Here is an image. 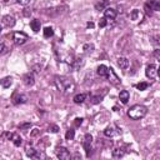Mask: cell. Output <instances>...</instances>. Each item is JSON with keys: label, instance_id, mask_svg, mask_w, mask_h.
I'll return each instance as SVG.
<instances>
[{"label": "cell", "instance_id": "1", "mask_svg": "<svg viewBox=\"0 0 160 160\" xmlns=\"http://www.w3.org/2000/svg\"><path fill=\"white\" fill-rule=\"evenodd\" d=\"M55 84L58 86V89L64 94H70L74 91V83L72 79L64 78V76H56L55 78Z\"/></svg>", "mask_w": 160, "mask_h": 160}, {"label": "cell", "instance_id": "2", "mask_svg": "<svg viewBox=\"0 0 160 160\" xmlns=\"http://www.w3.org/2000/svg\"><path fill=\"white\" fill-rule=\"evenodd\" d=\"M148 114V109L146 106L144 105H140V104H136V105H133L132 108L128 110V116L130 119L133 120H140Z\"/></svg>", "mask_w": 160, "mask_h": 160}, {"label": "cell", "instance_id": "3", "mask_svg": "<svg viewBox=\"0 0 160 160\" xmlns=\"http://www.w3.org/2000/svg\"><path fill=\"white\" fill-rule=\"evenodd\" d=\"M13 40L16 45H23L26 43L28 35L25 33H21V31H15V33H13Z\"/></svg>", "mask_w": 160, "mask_h": 160}, {"label": "cell", "instance_id": "4", "mask_svg": "<svg viewBox=\"0 0 160 160\" xmlns=\"http://www.w3.org/2000/svg\"><path fill=\"white\" fill-rule=\"evenodd\" d=\"M56 156L60 160H69L70 158H72L69 150L66 149V148H64V146H60V148H58L56 149Z\"/></svg>", "mask_w": 160, "mask_h": 160}, {"label": "cell", "instance_id": "5", "mask_svg": "<svg viewBox=\"0 0 160 160\" xmlns=\"http://www.w3.org/2000/svg\"><path fill=\"white\" fill-rule=\"evenodd\" d=\"M108 78H109V81L113 85H115V86H119L120 85V79H119V76L115 74V72H114V69H113V68L109 69Z\"/></svg>", "mask_w": 160, "mask_h": 160}, {"label": "cell", "instance_id": "6", "mask_svg": "<svg viewBox=\"0 0 160 160\" xmlns=\"http://www.w3.org/2000/svg\"><path fill=\"white\" fill-rule=\"evenodd\" d=\"M1 24H3L4 28H13L15 25L14 16H11V15H4L3 16V20H1Z\"/></svg>", "mask_w": 160, "mask_h": 160}, {"label": "cell", "instance_id": "7", "mask_svg": "<svg viewBox=\"0 0 160 160\" xmlns=\"http://www.w3.org/2000/svg\"><path fill=\"white\" fill-rule=\"evenodd\" d=\"M130 18H132V20L135 21V23H139L143 20V18H144V14H143V11L139 10V9H134L132 13H130Z\"/></svg>", "mask_w": 160, "mask_h": 160}, {"label": "cell", "instance_id": "8", "mask_svg": "<svg viewBox=\"0 0 160 160\" xmlns=\"http://www.w3.org/2000/svg\"><path fill=\"white\" fill-rule=\"evenodd\" d=\"M145 74H146V76L149 79H154L156 76V74H158V69H156V66L154 64H150V65H148L146 66V70H145Z\"/></svg>", "mask_w": 160, "mask_h": 160}, {"label": "cell", "instance_id": "9", "mask_svg": "<svg viewBox=\"0 0 160 160\" xmlns=\"http://www.w3.org/2000/svg\"><path fill=\"white\" fill-rule=\"evenodd\" d=\"M104 16L106 19H110V20H114L116 18V10L113 9V8H106L104 10Z\"/></svg>", "mask_w": 160, "mask_h": 160}, {"label": "cell", "instance_id": "10", "mask_svg": "<svg viewBox=\"0 0 160 160\" xmlns=\"http://www.w3.org/2000/svg\"><path fill=\"white\" fill-rule=\"evenodd\" d=\"M23 80H24V84L26 86H31L34 85V83H35V79H34V75L30 74V73H28L24 75V78H23Z\"/></svg>", "mask_w": 160, "mask_h": 160}, {"label": "cell", "instance_id": "11", "mask_svg": "<svg viewBox=\"0 0 160 160\" xmlns=\"http://www.w3.org/2000/svg\"><path fill=\"white\" fill-rule=\"evenodd\" d=\"M40 26H41L40 20H38V19H33V20L30 21V28H31V30H33L34 33H38V31L40 30Z\"/></svg>", "mask_w": 160, "mask_h": 160}, {"label": "cell", "instance_id": "12", "mask_svg": "<svg viewBox=\"0 0 160 160\" xmlns=\"http://www.w3.org/2000/svg\"><path fill=\"white\" fill-rule=\"evenodd\" d=\"M98 75L103 76V78H105V76H108V73H109V69L105 66V65H99L98 66Z\"/></svg>", "mask_w": 160, "mask_h": 160}, {"label": "cell", "instance_id": "13", "mask_svg": "<svg viewBox=\"0 0 160 160\" xmlns=\"http://www.w3.org/2000/svg\"><path fill=\"white\" fill-rule=\"evenodd\" d=\"M129 98H130V95H129V91H128V90H121V91H120L119 99L121 100L123 104H126V103L129 102Z\"/></svg>", "mask_w": 160, "mask_h": 160}, {"label": "cell", "instance_id": "14", "mask_svg": "<svg viewBox=\"0 0 160 160\" xmlns=\"http://www.w3.org/2000/svg\"><path fill=\"white\" fill-rule=\"evenodd\" d=\"M148 5L154 10V11H160V0H151L148 3Z\"/></svg>", "mask_w": 160, "mask_h": 160}, {"label": "cell", "instance_id": "15", "mask_svg": "<svg viewBox=\"0 0 160 160\" xmlns=\"http://www.w3.org/2000/svg\"><path fill=\"white\" fill-rule=\"evenodd\" d=\"M118 65H119V68H121V69H126L128 66H129V60L126 58H119L118 59Z\"/></svg>", "mask_w": 160, "mask_h": 160}, {"label": "cell", "instance_id": "16", "mask_svg": "<svg viewBox=\"0 0 160 160\" xmlns=\"http://www.w3.org/2000/svg\"><path fill=\"white\" fill-rule=\"evenodd\" d=\"M109 5V0H102V1H99V3H96L95 4V9L96 10H104V9H106V7Z\"/></svg>", "mask_w": 160, "mask_h": 160}, {"label": "cell", "instance_id": "17", "mask_svg": "<svg viewBox=\"0 0 160 160\" xmlns=\"http://www.w3.org/2000/svg\"><path fill=\"white\" fill-rule=\"evenodd\" d=\"M86 99V94H78V95L74 96V103L75 104H81L84 103Z\"/></svg>", "mask_w": 160, "mask_h": 160}, {"label": "cell", "instance_id": "18", "mask_svg": "<svg viewBox=\"0 0 160 160\" xmlns=\"http://www.w3.org/2000/svg\"><path fill=\"white\" fill-rule=\"evenodd\" d=\"M115 128L114 126H108L105 130H104V134H105V136H108V138H113L115 134H116V132L114 130Z\"/></svg>", "mask_w": 160, "mask_h": 160}, {"label": "cell", "instance_id": "19", "mask_svg": "<svg viewBox=\"0 0 160 160\" xmlns=\"http://www.w3.org/2000/svg\"><path fill=\"white\" fill-rule=\"evenodd\" d=\"M28 98L25 95H18V96H14V103L15 104H24L26 103Z\"/></svg>", "mask_w": 160, "mask_h": 160}, {"label": "cell", "instance_id": "20", "mask_svg": "<svg viewBox=\"0 0 160 160\" xmlns=\"http://www.w3.org/2000/svg\"><path fill=\"white\" fill-rule=\"evenodd\" d=\"M111 155H113V158L119 159V158H121L124 155V151L121 149H119V148H116V149H114V150L111 151Z\"/></svg>", "mask_w": 160, "mask_h": 160}, {"label": "cell", "instance_id": "21", "mask_svg": "<svg viewBox=\"0 0 160 160\" xmlns=\"http://www.w3.org/2000/svg\"><path fill=\"white\" fill-rule=\"evenodd\" d=\"M11 83H13V79H11L10 76H7V78H4V79L1 80V86H3L4 89H7V88H9V86L11 85Z\"/></svg>", "mask_w": 160, "mask_h": 160}, {"label": "cell", "instance_id": "22", "mask_svg": "<svg viewBox=\"0 0 160 160\" xmlns=\"http://www.w3.org/2000/svg\"><path fill=\"white\" fill-rule=\"evenodd\" d=\"M37 154H38V151L35 150L34 148L26 146V155H28L29 158H35V156H37Z\"/></svg>", "mask_w": 160, "mask_h": 160}, {"label": "cell", "instance_id": "23", "mask_svg": "<svg viewBox=\"0 0 160 160\" xmlns=\"http://www.w3.org/2000/svg\"><path fill=\"white\" fill-rule=\"evenodd\" d=\"M11 140H13V143L15 146H20L21 145V138L18 134H13V138H11Z\"/></svg>", "mask_w": 160, "mask_h": 160}, {"label": "cell", "instance_id": "24", "mask_svg": "<svg viewBox=\"0 0 160 160\" xmlns=\"http://www.w3.org/2000/svg\"><path fill=\"white\" fill-rule=\"evenodd\" d=\"M53 35H54V30H53V28H45L44 29V37L45 38H51Z\"/></svg>", "mask_w": 160, "mask_h": 160}, {"label": "cell", "instance_id": "25", "mask_svg": "<svg viewBox=\"0 0 160 160\" xmlns=\"http://www.w3.org/2000/svg\"><path fill=\"white\" fill-rule=\"evenodd\" d=\"M74 136H75V132L73 129H70V130H68V132H66V134H65V139H66V140H73Z\"/></svg>", "mask_w": 160, "mask_h": 160}, {"label": "cell", "instance_id": "26", "mask_svg": "<svg viewBox=\"0 0 160 160\" xmlns=\"http://www.w3.org/2000/svg\"><path fill=\"white\" fill-rule=\"evenodd\" d=\"M149 86V84H148V83H139L138 85H136V89H138V90H140V91H143V90H145V89Z\"/></svg>", "mask_w": 160, "mask_h": 160}, {"label": "cell", "instance_id": "27", "mask_svg": "<svg viewBox=\"0 0 160 160\" xmlns=\"http://www.w3.org/2000/svg\"><path fill=\"white\" fill-rule=\"evenodd\" d=\"M84 50H85L86 54H89V53H91L94 50V45L93 44H85L84 45Z\"/></svg>", "mask_w": 160, "mask_h": 160}, {"label": "cell", "instance_id": "28", "mask_svg": "<svg viewBox=\"0 0 160 160\" xmlns=\"http://www.w3.org/2000/svg\"><path fill=\"white\" fill-rule=\"evenodd\" d=\"M106 24H108V21H106V18L104 16V18H102V19H100V21H99V26H100V28H105Z\"/></svg>", "mask_w": 160, "mask_h": 160}, {"label": "cell", "instance_id": "29", "mask_svg": "<svg viewBox=\"0 0 160 160\" xmlns=\"http://www.w3.org/2000/svg\"><path fill=\"white\" fill-rule=\"evenodd\" d=\"M81 124H83V118H76L75 121H74V125H75L76 128H78V126H80V125H81Z\"/></svg>", "mask_w": 160, "mask_h": 160}, {"label": "cell", "instance_id": "30", "mask_svg": "<svg viewBox=\"0 0 160 160\" xmlns=\"http://www.w3.org/2000/svg\"><path fill=\"white\" fill-rule=\"evenodd\" d=\"M154 58H155L156 59V60L160 63V49H158V50H154Z\"/></svg>", "mask_w": 160, "mask_h": 160}, {"label": "cell", "instance_id": "31", "mask_svg": "<svg viewBox=\"0 0 160 160\" xmlns=\"http://www.w3.org/2000/svg\"><path fill=\"white\" fill-rule=\"evenodd\" d=\"M84 141H86V143H91V141H93V136H91L90 134H85Z\"/></svg>", "mask_w": 160, "mask_h": 160}, {"label": "cell", "instance_id": "32", "mask_svg": "<svg viewBox=\"0 0 160 160\" xmlns=\"http://www.w3.org/2000/svg\"><path fill=\"white\" fill-rule=\"evenodd\" d=\"M145 11H146V14L149 15V16H150V15L153 14V9H151V8L149 7V5H148V3L145 4Z\"/></svg>", "mask_w": 160, "mask_h": 160}, {"label": "cell", "instance_id": "33", "mask_svg": "<svg viewBox=\"0 0 160 160\" xmlns=\"http://www.w3.org/2000/svg\"><path fill=\"white\" fill-rule=\"evenodd\" d=\"M49 132H51V133H58V132H59V128H58L56 125H51V126L49 128Z\"/></svg>", "mask_w": 160, "mask_h": 160}, {"label": "cell", "instance_id": "34", "mask_svg": "<svg viewBox=\"0 0 160 160\" xmlns=\"http://www.w3.org/2000/svg\"><path fill=\"white\" fill-rule=\"evenodd\" d=\"M16 1L19 3L20 5H24V7H25V5H28L29 3H30V0H16Z\"/></svg>", "mask_w": 160, "mask_h": 160}, {"label": "cell", "instance_id": "35", "mask_svg": "<svg viewBox=\"0 0 160 160\" xmlns=\"http://www.w3.org/2000/svg\"><path fill=\"white\" fill-rule=\"evenodd\" d=\"M31 126L30 123H26V124H23V125H20V129H29Z\"/></svg>", "mask_w": 160, "mask_h": 160}, {"label": "cell", "instance_id": "36", "mask_svg": "<svg viewBox=\"0 0 160 160\" xmlns=\"http://www.w3.org/2000/svg\"><path fill=\"white\" fill-rule=\"evenodd\" d=\"M0 49H1V54H4V53L7 51V50H5V45H4V44L0 45Z\"/></svg>", "mask_w": 160, "mask_h": 160}, {"label": "cell", "instance_id": "37", "mask_svg": "<svg viewBox=\"0 0 160 160\" xmlns=\"http://www.w3.org/2000/svg\"><path fill=\"white\" fill-rule=\"evenodd\" d=\"M37 134H38V129H34V132L31 133V135H33V136H35Z\"/></svg>", "mask_w": 160, "mask_h": 160}, {"label": "cell", "instance_id": "38", "mask_svg": "<svg viewBox=\"0 0 160 160\" xmlns=\"http://www.w3.org/2000/svg\"><path fill=\"white\" fill-rule=\"evenodd\" d=\"M88 28H94V24L90 21V23H88Z\"/></svg>", "mask_w": 160, "mask_h": 160}, {"label": "cell", "instance_id": "39", "mask_svg": "<svg viewBox=\"0 0 160 160\" xmlns=\"http://www.w3.org/2000/svg\"><path fill=\"white\" fill-rule=\"evenodd\" d=\"M158 75H159V76H160V66H159V68H158Z\"/></svg>", "mask_w": 160, "mask_h": 160}]
</instances>
